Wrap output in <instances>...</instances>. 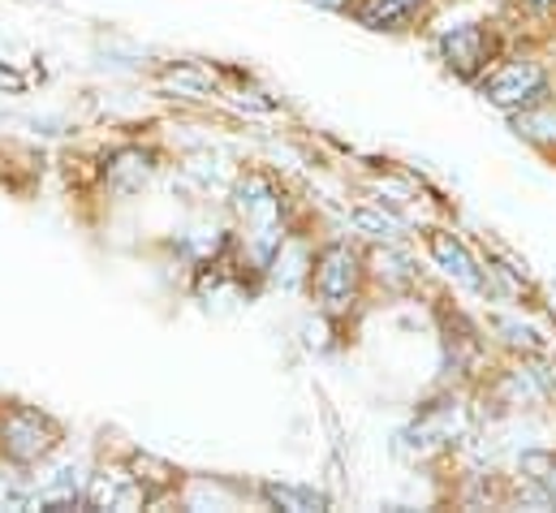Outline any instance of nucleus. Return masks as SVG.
<instances>
[{
    "label": "nucleus",
    "mask_w": 556,
    "mask_h": 513,
    "mask_svg": "<svg viewBox=\"0 0 556 513\" xmlns=\"http://www.w3.org/2000/svg\"><path fill=\"white\" fill-rule=\"evenodd\" d=\"M238 212L247 221V242H251V255L260 263H273L285 242L280 234V195L273 190L268 177H247L242 190H238Z\"/></svg>",
    "instance_id": "1"
},
{
    "label": "nucleus",
    "mask_w": 556,
    "mask_h": 513,
    "mask_svg": "<svg viewBox=\"0 0 556 513\" xmlns=\"http://www.w3.org/2000/svg\"><path fill=\"white\" fill-rule=\"evenodd\" d=\"M61 431L48 414L30 410V405H17L0 418V453L17 466H30V462H43L52 449H56Z\"/></svg>",
    "instance_id": "2"
},
{
    "label": "nucleus",
    "mask_w": 556,
    "mask_h": 513,
    "mask_svg": "<svg viewBox=\"0 0 556 513\" xmlns=\"http://www.w3.org/2000/svg\"><path fill=\"white\" fill-rule=\"evenodd\" d=\"M479 91H483L488 104H496L505 113H518V109H527V104L548 96V70L540 61H505V65L483 74Z\"/></svg>",
    "instance_id": "3"
},
{
    "label": "nucleus",
    "mask_w": 556,
    "mask_h": 513,
    "mask_svg": "<svg viewBox=\"0 0 556 513\" xmlns=\"http://www.w3.org/2000/svg\"><path fill=\"white\" fill-rule=\"evenodd\" d=\"M440 57H444V65H448L457 78L475 83V78H483V74L492 70V61H496V35H492L488 26H479V22L453 26V30L440 35Z\"/></svg>",
    "instance_id": "4"
},
{
    "label": "nucleus",
    "mask_w": 556,
    "mask_h": 513,
    "mask_svg": "<svg viewBox=\"0 0 556 513\" xmlns=\"http://www.w3.org/2000/svg\"><path fill=\"white\" fill-rule=\"evenodd\" d=\"M358 276H363L358 255H354L345 242L324 247L319 259H315V272H311L315 293H319V302H324L328 311H345V306L358 298Z\"/></svg>",
    "instance_id": "5"
},
{
    "label": "nucleus",
    "mask_w": 556,
    "mask_h": 513,
    "mask_svg": "<svg viewBox=\"0 0 556 513\" xmlns=\"http://www.w3.org/2000/svg\"><path fill=\"white\" fill-rule=\"evenodd\" d=\"M142 501H151V497L139 484V475H126V471L91 475V488H87V505L91 510H135Z\"/></svg>",
    "instance_id": "6"
},
{
    "label": "nucleus",
    "mask_w": 556,
    "mask_h": 513,
    "mask_svg": "<svg viewBox=\"0 0 556 513\" xmlns=\"http://www.w3.org/2000/svg\"><path fill=\"white\" fill-rule=\"evenodd\" d=\"M427 247H431V255L435 263L453 276V280H462L466 289H488V280H483V272H479V263L470 259V251L462 247V238H453L448 229H431L427 234Z\"/></svg>",
    "instance_id": "7"
},
{
    "label": "nucleus",
    "mask_w": 556,
    "mask_h": 513,
    "mask_svg": "<svg viewBox=\"0 0 556 513\" xmlns=\"http://www.w3.org/2000/svg\"><path fill=\"white\" fill-rule=\"evenodd\" d=\"M457 431H462V414H457V405H431V410L418 414V423L410 427L406 440H415L418 453H431V449H444Z\"/></svg>",
    "instance_id": "8"
},
{
    "label": "nucleus",
    "mask_w": 556,
    "mask_h": 513,
    "mask_svg": "<svg viewBox=\"0 0 556 513\" xmlns=\"http://www.w3.org/2000/svg\"><path fill=\"white\" fill-rule=\"evenodd\" d=\"M514 134L527 138V142H535V147H556V104L553 100L544 96V100L518 109V113H514Z\"/></svg>",
    "instance_id": "9"
},
{
    "label": "nucleus",
    "mask_w": 556,
    "mask_h": 513,
    "mask_svg": "<svg viewBox=\"0 0 556 513\" xmlns=\"http://www.w3.org/2000/svg\"><path fill=\"white\" fill-rule=\"evenodd\" d=\"M418 4H422V0H363V4H358V22L371 26V30H389V26L406 22Z\"/></svg>",
    "instance_id": "10"
},
{
    "label": "nucleus",
    "mask_w": 556,
    "mask_h": 513,
    "mask_svg": "<svg viewBox=\"0 0 556 513\" xmlns=\"http://www.w3.org/2000/svg\"><path fill=\"white\" fill-rule=\"evenodd\" d=\"M264 497H268L277 510H293V513L328 510V497H324V492L298 488V484H264Z\"/></svg>",
    "instance_id": "11"
},
{
    "label": "nucleus",
    "mask_w": 556,
    "mask_h": 513,
    "mask_svg": "<svg viewBox=\"0 0 556 513\" xmlns=\"http://www.w3.org/2000/svg\"><path fill=\"white\" fill-rule=\"evenodd\" d=\"M367 238H376V242H397L402 238V221H393V216H384V212H371V208H354V216H350Z\"/></svg>",
    "instance_id": "12"
},
{
    "label": "nucleus",
    "mask_w": 556,
    "mask_h": 513,
    "mask_svg": "<svg viewBox=\"0 0 556 513\" xmlns=\"http://www.w3.org/2000/svg\"><path fill=\"white\" fill-rule=\"evenodd\" d=\"M522 471L540 484V492L556 505V458L553 453H527V458H522Z\"/></svg>",
    "instance_id": "13"
},
{
    "label": "nucleus",
    "mask_w": 556,
    "mask_h": 513,
    "mask_svg": "<svg viewBox=\"0 0 556 513\" xmlns=\"http://www.w3.org/2000/svg\"><path fill=\"white\" fill-rule=\"evenodd\" d=\"M22 87H26V78H22L13 65L0 61V91H22Z\"/></svg>",
    "instance_id": "14"
},
{
    "label": "nucleus",
    "mask_w": 556,
    "mask_h": 513,
    "mask_svg": "<svg viewBox=\"0 0 556 513\" xmlns=\"http://www.w3.org/2000/svg\"><path fill=\"white\" fill-rule=\"evenodd\" d=\"M306 4H319V9H350L354 0H306Z\"/></svg>",
    "instance_id": "15"
},
{
    "label": "nucleus",
    "mask_w": 556,
    "mask_h": 513,
    "mask_svg": "<svg viewBox=\"0 0 556 513\" xmlns=\"http://www.w3.org/2000/svg\"><path fill=\"white\" fill-rule=\"evenodd\" d=\"M531 9H548V4H556V0H527Z\"/></svg>",
    "instance_id": "16"
}]
</instances>
